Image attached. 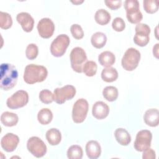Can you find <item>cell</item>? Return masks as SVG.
<instances>
[{"mask_svg":"<svg viewBox=\"0 0 159 159\" xmlns=\"http://www.w3.org/2000/svg\"><path fill=\"white\" fill-rule=\"evenodd\" d=\"M102 95L107 101H114L118 97V90L113 86H106L102 91Z\"/></svg>","mask_w":159,"mask_h":159,"instance_id":"obj_27","label":"cell"},{"mask_svg":"<svg viewBox=\"0 0 159 159\" xmlns=\"http://www.w3.org/2000/svg\"><path fill=\"white\" fill-rule=\"evenodd\" d=\"M83 2V1H71V2L75 4H80V3H82Z\"/></svg>","mask_w":159,"mask_h":159,"instance_id":"obj_39","label":"cell"},{"mask_svg":"<svg viewBox=\"0 0 159 159\" xmlns=\"http://www.w3.org/2000/svg\"><path fill=\"white\" fill-rule=\"evenodd\" d=\"M135 34L134 37V43L140 46L144 47L149 42V34L150 28L145 24L139 23L135 26Z\"/></svg>","mask_w":159,"mask_h":159,"instance_id":"obj_11","label":"cell"},{"mask_svg":"<svg viewBox=\"0 0 159 159\" xmlns=\"http://www.w3.org/2000/svg\"><path fill=\"white\" fill-rule=\"evenodd\" d=\"M152 134L150 130H142L136 135L134 147L138 152H143L150 147Z\"/></svg>","mask_w":159,"mask_h":159,"instance_id":"obj_12","label":"cell"},{"mask_svg":"<svg viewBox=\"0 0 159 159\" xmlns=\"http://www.w3.org/2000/svg\"><path fill=\"white\" fill-rule=\"evenodd\" d=\"M144 10L149 14H153L158 9V0H145L143 2Z\"/></svg>","mask_w":159,"mask_h":159,"instance_id":"obj_31","label":"cell"},{"mask_svg":"<svg viewBox=\"0 0 159 159\" xmlns=\"http://www.w3.org/2000/svg\"><path fill=\"white\" fill-rule=\"evenodd\" d=\"M19 142V138L12 133H7L2 137L1 140L2 148L7 152H13Z\"/></svg>","mask_w":159,"mask_h":159,"instance_id":"obj_14","label":"cell"},{"mask_svg":"<svg viewBox=\"0 0 159 159\" xmlns=\"http://www.w3.org/2000/svg\"><path fill=\"white\" fill-rule=\"evenodd\" d=\"M109 112V107L107 104L102 101L96 102L92 109L93 116L97 119H102L106 118Z\"/></svg>","mask_w":159,"mask_h":159,"instance_id":"obj_16","label":"cell"},{"mask_svg":"<svg viewBox=\"0 0 159 159\" xmlns=\"http://www.w3.org/2000/svg\"><path fill=\"white\" fill-rule=\"evenodd\" d=\"M40 100L45 104H50L53 101V94L48 89H43L39 93Z\"/></svg>","mask_w":159,"mask_h":159,"instance_id":"obj_33","label":"cell"},{"mask_svg":"<svg viewBox=\"0 0 159 159\" xmlns=\"http://www.w3.org/2000/svg\"><path fill=\"white\" fill-rule=\"evenodd\" d=\"M19 120L16 114L8 111L3 112L1 116V121L2 124L7 127H12L16 125Z\"/></svg>","mask_w":159,"mask_h":159,"instance_id":"obj_21","label":"cell"},{"mask_svg":"<svg viewBox=\"0 0 159 159\" xmlns=\"http://www.w3.org/2000/svg\"><path fill=\"white\" fill-rule=\"evenodd\" d=\"M0 86L7 91L14 88L17 81L18 72L16 68L9 63H2L0 67Z\"/></svg>","mask_w":159,"mask_h":159,"instance_id":"obj_1","label":"cell"},{"mask_svg":"<svg viewBox=\"0 0 159 159\" xmlns=\"http://www.w3.org/2000/svg\"><path fill=\"white\" fill-rule=\"evenodd\" d=\"M159 112L157 109H150L146 111L143 116L145 124L150 127H157L158 125Z\"/></svg>","mask_w":159,"mask_h":159,"instance_id":"obj_18","label":"cell"},{"mask_svg":"<svg viewBox=\"0 0 159 159\" xmlns=\"http://www.w3.org/2000/svg\"><path fill=\"white\" fill-rule=\"evenodd\" d=\"M46 139L51 145H57L60 143L61 140V132L55 128H52L47 131Z\"/></svg>","mask_w":159,"mask_h":159,"instance_id":"obj_22","label":"cell"},{"mask_svg":"<svg viewBox=\"0 0 159 159\" xmlns=\"http://www.w3.org/2000/svg\"><path fill=\"white\" fill-rule=\"evenodd\" d=\"M97 64L93 61H87L83 67V72L88 76H93L97 71Z\"/></svg>","mask_w":159,"mask_h":159,"instance_id":"obj_29","label":"cell"},{"mask_svg":"<svg viewBox=\"0 0 159 159\" xmlns=\"http://www.w3.org/2000/svg\"><path fill=\"white\" fill-rule=\"evenodd\" d=\"M106 5L112 10H116L119 9L122 5V1L120 0L118 1H104Z\"/></svg>","mask_w":159,"mask_h":159,"instance_id":"obj_36","label":"cell"},{"mask_svg":"<svg viewBox=\"0 0 159 159\" xmlns=\"http://www.w3.org/2000/svg\"><path fill=\"white\" fill-rule=\"evenodd\" d=\"M112 27L114 30L117 32H121L124 30L125 24L124 20L121 17H116L112 21Z\"/></svg>","mask_w":159,"mask_h":159,"instance_id":"obj_35","label":"cell"},{"mask_svg":"<svg viewBox=\"0 0 159 159\" xmlns=\"http://www.w3.org/2000/svg\"><path fill=\"white\" fill-rule=\"evenodd\" d=\"M143 152L142 155V158L143 159H155V152L153 149L148 148Z\"/></svg>","mask_w":159,"mask_h":159,"instance_id":"obj_37","label":"cell"},{"mask_svg":"<svg viewBox=\"0 0 159 159\" xmlns=\"http://www.w3.org/2000/svg\"><path fill=\"white\" fill-rule=\"evenodd\" d=\"M70 57L73 70L77 73H82L83 65L87 61V56L85 51L81 47H75L71 51Z\"/></svg>","mask_w":159,"mask_h":159,"instance_id":"obj_5","label":"cell"},{"mask_svg":"<svg viewBox=\"0 0 159 159\" xmlns=\"http://www.w3.org/2000/svg\"><path fill=\"white\" fill-rule=\"evenodd\" d=\"M70 31L73 37L77 40L82 39L84 36L83 30L81 27L78 24H73L70 27Z\"/></svg>","mask_w":159,"mask_h":159,"instance_id":"obj_34","label":"cell"},{"mask_svg":"<svg viewBox=\"0 0 159 159\" xmlns=\"http://www.w3.org/2000/svg\"><path fill=\"white\" fill-rule=\"evenodd\" d=\"M140 60V53L134 48H128L122 58L121 64L126 71H133L135 69Z\"/></svg>","mask_w":159,"mask_h":159,"instance_id":"obj_3","label":"cell"},{"mask_svg":"<svg viewBox=\"0 0 159 159\" xmlns=\"http://www.w3.org/2000/svg\"><path fill=\"white\" fill-rule=\"evenodd\" d=\"M38 47L34 43H30L26 48L25 55L27 58L30 60H34L38 55Z\"/></svg>","mask_w":159,"mask_h":159,"instance_id":"obj_32","label":"cell"},{"mask_svg":"<svg viewBox=\"0 0 159 159\" xmlns=\"http://www.w3.org/2000/svg\"><path fill=\"white\" fill-rule=\"evenodd\" d=\"M27 148L29 152L37 158L43 157L47 150L45 143L38 137H30L27 142Z\"/></svg>","mask_w":159,"mask_h":159,"instance_id":"obj_8","label":"cell"},{"mask_svg":"<svg viewBox=\"0 0 159 159\" xmlns=\"http://www.w3.org/2000/svg\"><path fill=\"white\" fill-rule=\"evenodd\" d=\"M101 78L103 81L111 83L116 81L118 78V73L116 69L112 67L104 68L101 73Z\"/></svg>","mask_w":159,"mask_h":159,"instance_id":"obj_24","label":"cell"},{"mask_svg":"<svg viewBox=\"0 0 159 159\" xmlns=\"http://www.w3.org/2000/svg\"><path fill=\"white\" fill-rule=\"evenodd\" d=\"M48 75L47 68L42 65L30 64L25 66L24 73V80L27 84H34L43 81Z\"/></svg>","mask_w":159,"mask_h":159,"instance_id":"obj_2","label":"cell"},{"mask_svg":"<svg viewBox=\"0 0 159 159\" xmlns=\"http://www.w3.org/2000/svg\"><path fill=\"white\" fill-rule=\"evenodd\" d=\"M70 42L69 37L66 34L58 35L52 42L50 45L51 53L55 57L63 56Z\"/></svg>","mask_w":159,"mask_h":159,"instance_id":"obj_6","label":"cell"},{"mask_svg":"<svg viewBox=\"0 0 159 159\" xmlns=\"http://www.w3.org/2000/svg\"><path fill=\"white\" fill-rule=\"evenodd\" d=\"M53 118L52 111L48 108H43L40 109L37 114L38 121L42 125L49 124Z\"/></svg>","mask_w":159,"mask_h":159,"instance_id":"obj_26","label":"cell"},{"mask_svg":"<svg viewBox=\"0 0 159 159\" xmlns=\"http://www.w3.org/2000/svg\"><path fill=\"white\" fill-rule=\"evenodd\" d=\"M83 149L78 145H73L69 147L67 151V157L70 159H81L83 157Z\"/></svg>","mask_w":159,"mask_h":159,"instance_id":"obj_28","label":"cell"},{"mask_svg":"<svg viewBox=\"0 0 159 159\" xmlns=\"http://www.w3.org/2000/svg\"><path fill=\"white\" fill-rule=\"evenodd\" d=\"M94 19L98 24L104 25L109 22L111 20V15L106 10L100 9L96 12Z\"/></svg>","mask_w":159,"mask_h":159,"instance_id":"obj_25","label":"cell"},{"mask_svg":"<svg viewBox=\"0 0 159 159\" xmlns=\"http://www.w3.org/2000/svg\"><path fill=\"white\" fill-rule=\"evenodd\" d=\"M29 101V94L24 90H19L8 98L6 101L7 106L12 109H16L25 106Z\"/></svg>","mask_w":159,"mask_h":159,"instance_id":"obj_10","label":"cell"},{"mask_svg":"<svg viewBox=\"0 0 159 159\" xmlns=\"http://www.w3.org/2000/svg\"><path fill=\"white\" fill-rule=\"evenodd\" d=\"M16 19L25 32H30L32 30L34 20L30 14L25 12H20L17 15Z\"/></svg>","mask_w":159,"mask_h":159,"instance_id":"obj_15","label":"cell"},{"mask_svg":"<svg viewBox=\"0 0 159 159\" xmlns=\"http://www.w3.org/2000/svg\"><path fill=\"white\" fill-rule=\"evenodd\" d=\"M37 30L40 36L43 39L51 37L55 30V25L53 21L47 17L42 18L37 24Z\"/></svg>","mask_w":159,"mask_h":159,"instance_id":"obj_13","label":"cell"},{"mask_svg":"<svg viewBox=\"0 0 159 159\" xmlns=\"http://www.w3.org/2000/svg\"><path fill=\"white\" fill-rule=\"evenodd\" d=\"M114 136L117 142L121 145L126 146L131 142L130 135L125 129H117L114 132Z\"/></svg>","mask_w":159,"mask_h":159,"instance_id":"obj_19","label":"cell"},{"mask_svg":"<svg viewBox=\"0 0 159 159\" xmlns=\"http://www.w3.org/2000/svg\"><path fill=\"white\" fill-rule=\"evenodd\" d=\"M89 104L83 98L78 99L74 104L72 109V119L74 122L82 123L86 119L88 111Z\"/></svg>","mask_w":159,"mask_h":159,"instance_id":"obj_7","label":"cell"},{"mask_svg":"<svg viewBox=\"0 0 159 159\" xmlns=\"http://www.w3.org/2000/svg\"><path fill=\"white\" fill-rule=\"evenodd\" d=\"M12 24L11 16L7 12H0V27L2 29H9Z\"/></svg>","mask_w":159,"mask_h":159,"instance_id":"obj_30","label":"cell"},{"mask_svg":"<svg viewBox=\"0 0 159 159\" xmlns=\"http://www.w3.org/2000/svg\"><path fill=\"white\" fill-rule=\"evenodd\" d=\"M158 43H157L153 48V55L155 56L157 58H158Z\"/></svg>","mask_w":159,"mask_h":159,"instance_id":"obj_38","label":"cell"},{"mask_svg":"<svg viewBox=\"0 0 159 159\" xmlns=\"http://www.w3.org/2000/svg\"><path fill=\"white\" fill-rule=\"evenodd\" d=\"M76 94V89L72 85H66L62 88H57L53 94V101L57 104H63L66 100L71 99Z\"/></svg>","mask_w":159,"mask_h":159,"instance_id":"obj_9","label":"cell"},{"mask_svg":"<svg viewBox=\"0 0 159 159\" xmlns=\"http://www.w3.org/2000/svg\"><path fill=\"white\" fill-rule=\"evenodd\" d=\"M99 63L104 67H111L116 61L115 55L109 51H104L101 53L98 56Z\"/></svg>","mask_w":159,"mask_h":159,"instance_id":"obj_20","label":"cell"},{"mask_svg":"<svg viewBox=\"0 0 159 159\" xmlns=\"http://www.w3.org/2000/svg\"><path fill=\"white\" fill-rule=\"evenodd\" d=\"M124 8L128 20L132 24H139L143 18L139 9V2L137 0H126L124 1Z\"/></svg>","mask_w":159,"mask_h":159,"instance_id":"obj_4","label":"cell"},{"mask_svg":"<svg viewBox=\"0 0 159 159\" xmlns=\"http://www.w3.org/2000/svg\"><path fill=\"white\" fill-rule=\"evenodd\" d=\"M86 153L90 159H96L101 155V148L96 140H90L86 145Z\"/></svg>","mask_w":159,"mask_h":159,"instance_id":"obj_17","label":"cell"},{"mask_svg":"<svg viewBox=\"0 0 159 159\" xmlns=\"http://www.w3.org/2000/svg\"><path fill=\"white\" fill-rule=\"evenodd\" d=\"M91 42L93 46L95 48H101L105 45L107 42V37L104 33L97 32L92 35Z\"/></svg>","mask_w":159,"mask_h":159,"instance_id":"obj_23","label":"cell"}]
</instances>
